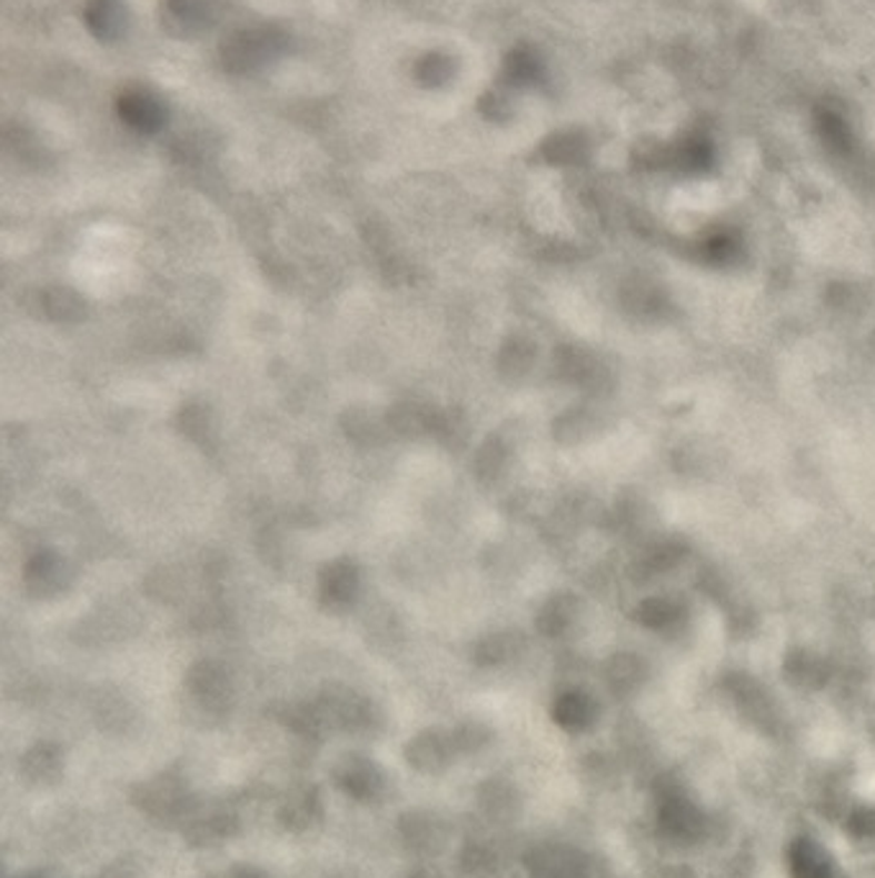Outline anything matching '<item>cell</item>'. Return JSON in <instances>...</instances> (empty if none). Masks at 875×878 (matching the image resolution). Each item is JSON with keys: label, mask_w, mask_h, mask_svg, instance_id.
I'll return each instance as SVG.
<instances>
[{"label": "cell", "mask_w": 875, "mask_h": 878, "mask_svg": "<svg viewBox=\"0 0 875 878\" xmlns=\"http://www.w3.org/2000/svg\"><path fill=\"white\" fill-rule=\"evenodd\" d=\"M175 426L182 437L193 442V445H211L216 440V416L213 408L203 404V401H188L180 406L178 416H175Z\"/></svg>", "instance_id": "17"}, {"label": "cell", "mask_w": 875, "mask_h": 878, "mask_svg": "<svg viewBox=\"0 0 875 878\" xmlns=\"http://www.w3.org/2000/svg\"><path fill=\"white\" fill-rule=\"evenodd\" d=\"M331 779H335L337 789L357 805H375L388 791V779L382 768L360 752L341 756L331 768Z\"/></svg>", "instance_id": "5"}, {"label": "cell", "mask_w": 875, "mask_h": 878, "mask_svg": "<svg viewBox=\"0 0 875 878\" xmlns=\"http://www.w3.org/2000/svg\"><path fill=\"white\" fill-rule=\"evenodd\" d=\"M203 0H165V23L178 37H188L203 27Z\"/></svg>", "instance_id": "19"}, {"label": "cell", "mask_w": 875, "mask_h": 878, "mask_svg": "<svg viewBox=\"0 0 875 878\" xmlns=\"http://www.w3.org/2000/svg\"><path fill=\"white\" fill-rule=\"evenodd\" d=\"M527 365H529L527 342L519 337H508L504 342L501 353H498V373L506 375V378H514V375L524 373V367Z\"/></svg>", "instance_id": "25"}, {"label": "cell", "mask_w": 875, "mask_h": 878, "mask_svg": "<svg viewBox=\"0 0 875 878\" xmlns=\"http://www.w3.org/2000/svg\"><path fill=\"white\" fill-rule=\"evenodd\" d=\"M478 809L480 815H488L490 819H498L506 815L508 809V789L501 781H486L478 786Z\"/></svg>", "instance_id": "26"}, {"label": "cell", "mask_w": 875, "mask_h": 878, "mask_svg": "<svg viewBox=\"0 0 875 878\" xmlns=\"http://www.w3.org/2000/svg\"><path fill=\"white\" fill-rule=\"evenodd\" d=\"M206 878H270V876L255 866H231L227 871H216Z\"/></svg>", "instance_id": "29"}, {"label": "cell", "mask_w": 875, "mask_h": 878, "mask_svg": "<svg viewBox=\"0 0 875 878\" xmlns=\"http://www.w3.org/2000/svg\"><path fill=\"white\" fill-rule=\"evenodd\" d=\"M27 312L34 314L37 319L57 322V324H78L86 319L88 304L78 290L70 286H47L34 290V296L27 298Z\"/></svg>", "instance_id": "10"}, {"label": "cell", "mask_w": 875, "mask_h": 878, "mask_svg": "<svg viewBox=\"0 0 875 878\" xmlns=\"http://www.w3.org/2000/svg\"><path fill=\"white\" fill-rule=\"evenodd\" d=\"M506 465V447L498 434H490L486 442H480V447L475 450L473 457V473L480 483H494L501 475Z\"/></svg>", "instance_id": "21"}, {"label": "cell", "mask_w": 875, "mask_h": 878, "mask_svg": "<svg viewBox=\"0 0 875 878\" xmlns=\"http://www.w3.org/2000/svg\"><path fill=\"white\" fill-rule=\"evenodd\" d=\"M406 878H439V876L429 874V871H414V874H408Z\"/></svg>", "instance_id": "31"}, {"label": "cell", "mask_w": 875, "mask_h": 878, "mask_svg": "<svg viewBox=\"0 0 875 878\" xmlns=\"http://www.w3.org/2000/svg\"><path fill=\"white\" fill-rule=\"evenodd\" d=\"M360 568L352 558H337L319 573V604L329 614H345L360 596Z\"/></svg>", "instance_id": "7"}, {"label": "cell", "mask_w": 875, "mask_h": 878, "mask_svg": "<svg viewBox=\"0 0 875 878\" xmlns=\"http://www.w3.org/2000/svg\"><path fill=\"white\" fill-rule=\"evenodd\" d=\"M180 830L188 846L213 848L239 832V815L227 801H208V805L198 801Z\"/></svg>", "instance_id": "6"}, {"label": "cell", "mask_w": 875, "mask_h": 878, "mask_svg": "<svg viewBox=\"0 0 875 878\" xmlns=\"http://www.w3.org/2000/svg\"><path fill=\"white\" fill-rule=\"evenodd\" d=\"M116 111H119L123 124H129L139 134H157L168 121V111H165L160 100L149 93H141V90L123 93L119 103H116Z\"/></svg>", "instance_id": "15"}, {"label": "cell", "mask_w": 875, "mask_h": 878, "mask_svg": "<svg viewBox=\"0 0 875 878\" xmlns=\"http://www.w3.org/2000/svg\"><path fill=\"white\" fill-rule=\"evenodd\" d=\"M404 758L416 773L437 776L445 773L460 756H457L453 732L441 730V727H429L406 742Z\"/></svg>", "instance_id": "8"}, {"label": "cell", "mask_w": 875, "mask_h": 878, "mask_svg": "<svg viewBox=\"0 0 875 878\" xmlns=\"http://www.w3.org/2000/svg\"><path fill=\"white\" fill-rule=\"evenodd\" d=\"M19 771L21 779L29 786H39V789H47L62 779L64 771V752L57 742H37L27 752H23L19 760Z\"/></svg>", "instance_id": "13"}, {"label": "cell", "mask_w": 875, "mask_h": 878, "mask_svg": "<svg viewBox=\"0 0 875 878\" xmlns=\"http://www.w3.org/2000/svg\"><path fill=\"white\" fill-rule=\"evenodd\" d=\"M86 27L96 39L116 41L127 31V8L119 0H90L86 8Z\"/></svg>", "instance_id": "18"}, {"label": "cell", "mask_w": 875, "mask_h": 878, "mask_svg": "<svg viewBox=\"0 0 875 878\" xmlns=\"http://www.w3.org/2000/svg\"><path fill=\"white\" fill-rule=\"evenodd\" d=\"M70 581V568L54 550H39L23 565V585L34 599H49L60 593Z\"/></svg>", "instance_id": "12"}, {"label": "cell", "mask_w": 875, "mask_h": 878, "mask_svg": "<svg viewBox=\"0 0 875 878\" xmlns=\"http://www.w3.org/2000/svg\"><path fill=\"white\" fill-rule=\"evenodd\" d=\"M453 740L457 748V756H478L483 748L490 742V730L483 722H460L453 727Z\"/></svg>", "instance_id": "24"}, {"label": "cell", "mask_w": 875, "mask_h": 878, "mask_svg": "<svg viewBox=\"0 0 875 878\" xmlns=\"http://www.w3.org/2000/svg\"><path fill=\"white\" fill-rule=\"evenodd\" d=\"M460 868L463 874L468 876H483L494 868V856H490V850L483 846V840L465 842V848L460 852Z\"/></svg>", "instance_id": "27"}, {"label": "cell", "mask_w": 875, "mask_h": 878, "mask_svg": "<svg viewBox=\"0 0 875 878\" xmlns=\"http://www.w3.org/2000/svg\"><path fill=\"white\" fill-rule=\"evenodd\" d=\"M314 701L329 734L345 732L357 734V738H372L382 730V712L378 704L347 685H329Z\"/></svg>", "instance_id": "1"}, {"label": "cell", "mask_w": 875, "mask_h": 878, "mask_svg": "<svg viewBox=\"0 0 875 878\" xmlns=\"http://www.w3.org/2000/svg\"><path fill=\"white\" fill-rule=\"evenodd\" d=\"M324 817L321 793L314 783H301L286 793L278 807V822L286 832L306 835L311 832Z\"/></svg>", "instance_id": "11"}, {"label": "cell", "mask_w": 875, "mask_h": 878, "mask_svg": "<svg viewBox=\"0 0 875 878\" xmlns=\"http://www.w3.org/2000/svg\"><path fill=\"white\" fill-rule=\"evenodd\" d=\"M455 62L447 55H427L421 57V62L416 65V80L424 88H439L447 80H453Z\"/></svg>", "instance_id": "23"}, {"label": "cell", "mask_w": 875, "mask_h": 878, "mask_svg": "<svg viewBox=\"0 0 875 878\" xmlns=\"http://www.w3.org/2000/svg\"><path fill=\"white\" fill-rule=\"evenodd\" d=\"M398 838H401L404 848L414 856L431 858L439 856L447 848L449 840V825L435 812L427 809H414L398 819Z\"/></svg>", "instance_id": "9"}, {"label": "cell", "mask_w": 875, "mask_h": 878, "mask_svg": "<svg viewBox=\"0 0 875 878\" xmlns=\"http://www.w3.org/2000/svg\"><path fill=\"white\" fill-rule=\"evenodd\" d=\"M98 878H137V871H135V866L129 864V860H119V864H113L111 868H106V871Z\"/></svg>", "instance_id": "30"}, {"label": "cell", "mask_w": 875, "mask_h": 878, "mask_svg": "<svg viewBox=\"0 0 875 878\" xmlns=\"http://www.w3.org/2000/svg\"><path fill=\"white\" fill-rule=\"evenodd\" d=\"M286 47V33L275 27L245 29L229 37L221 47V62L229 72H252L268 65Z\"/></svg>", "instance_id": "4"}, {"label": "cell", "mask_w": 875, "mask_h": 878, "mask_svg": "<svg viewBox=\"0 0 875 878\" xmlns=\"http://www.w3.org/2000/svg\"><path fill=\"white\" fill-rule=\"evenodd\" d=\"M437 412H439L437 406L421 404V401H398V404H394L386 412V422L390 434H396V437L414 440V437H427V434L431 437Z\"/></svg>", "instance_id": "14"}, {"label": "cell", "mask_w": 875, "mask_h": 878, "mask_svg": "<svg viewBox=\"0 0 875 878\" xmlns=\"http://www.w3.org/2000/svg\"><path fill=\"white\" fill-rule=\"evenodd\" d=\"M468 434H470V426H468V416H465L463 408H457V406L439 408L431 437L441 442V445L449 447V450H463L465 445H468Z\"/></svg>", "instance_id": "20"}, {"label": "cell", "mask_w": 875, "mask_h": 878, "mask_svg": "<svg viewBox=\"0 0 875 878\" xmlns=\"http://www.w3.org/2000/svg\"><path fill=\"white\" fill-rule=\"evenodd\" d=\"M131 805L157 825L182 827L198 799L178 773H157L131 789Z\"/></svg>", "instance_id": "2"}, {"label": "cell", "mask_w": 875, "mask_h": 878, "mask_svg": "<svg viewBox=\"0 0 875 878\" xmlns=\"http://www.w3.org/2000/svg\"><path fill=\"white\" fill-rule=\"evenodd\" d=\"M182 689H186L188 707L193 709V714L208 724L227 717L235 704V683L227 668L216 660H198L190 665L182 679Z\"/></svg>", "instance_id": "3"}, {"label": "cell", "mask_w": 875, "mask_h": 878, "mask_svg": "<svg viewBox=\"0 0 875 878\" xmlns=\"http://www.w3.org/2000/svg\"><path fill=\"white\" fill-rule=\"evenodd\" d=\"M514 634L511 632H496L488 638H480L473 648V663L480 668H494L506 663L514 655Z\"/></svg>", "instance_id": "22"}, {"label": "cell", "mask_w": 875, "mask_h": 878, "mask_svg": "<svg viewBox=\"0 0 875 878\" xmlns=\"http://www.w3.org/2000/svg\"><path fill=\"white\" fill-rule=\"evenodd\" d=\"M339 426L341 432H345V437L357 447H378L390 434L386 414L380 416L378 412L365 406H352L347 408V412H341Z\"/></svg>", "instance_id": "16"}, {"label": "cell", "mask_w": 875, "mask_h": 878, "mask_svg": "<svg viewBox=\"0 0 875 878\" xmlns=\"http://www.w3.org/2000/svg\"><path fill=\"white\" fill-rule=\"evenodd\" d=\"M504 72H506V78L514 82V86H527V82L537 78V60L529 52L519 49V52L508 55Z\"/></svg>", "instance_id": "28"}]
</instances>
